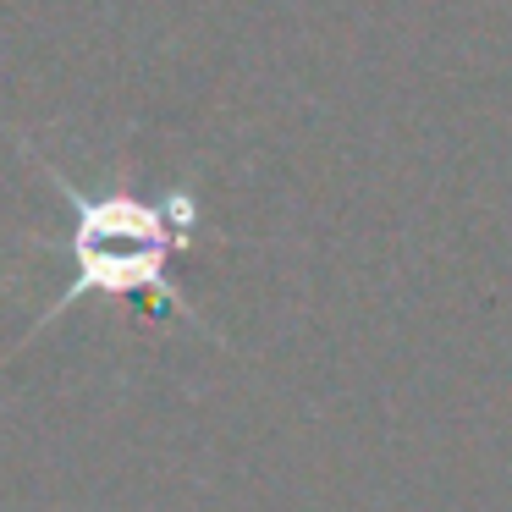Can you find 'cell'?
Listing matches in <instances>:
<instances>
[{"instance_id": "cell-1", "label": "cell", "mask_w": 512, "mask_h": 512, "mask_svg": "<svg viewBox=\"0 0 512 512\" xmlns=\"http://www.w3.org/2000/svg\"><path fill=\"white\" fill-rule=\"evenodd\" d=\"M34 166L67 193L72 204V281L34 325L28 336H39L56 314H67L72 303L83 298H138V303H155V309L177 314V320H193L199 331L210 325L199 320L188 298L177 292L171 281V259L182 248H193L204 237V210L188 188H171L166 199H144V193H127V188H111V193H83L67 171H56L39 149H28Z\"/></svg>"}]
</instances>
